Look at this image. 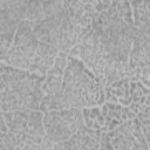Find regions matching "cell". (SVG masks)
<instances>
[{"mask_svg": "<svg viewBox=\"0 0 150 150\" xmlns=\"http://www.w3.org/2000/svg\"><path fill=\"white\" fill-rule=\"evenodd\" d=\"M38 40V38L35 36L33 28L30 26V21L29 20H20L16 32H15V36H14V42L13 45L15 46H25L32 41Z\"/></svg>", "mask_w": 150, "mask_h": 150, "instance_id": "cell-1", "label": "cell"}, {"mask_svg": "<svg viewBox=\"0 0 150 150\" xmlns=\"http://www.w3.org/2000/svg\"><path fill=\"white\" fill-rule=\"evenodd\" d=\"M43 115L45 112L40 109L30 110L28 117V132L35 136L45 137L46 136V128L43 124Z\"/></svg>", "mask_w": 150, "mask_h": 150, "instance_id": "cell-2", "label": "cell"}, {"mask_svg": "<svg viewBox=\"0 0 150 150\" xmlns=\"http://www.w3.org/2000/svg\"><path fill=\"white\" fill-rule=\"evenodd\" d=\"M39 50H40V55H41L45 64L48 67V69H50L54 66L56 55L59 54L60 49L49 42L40 41L39 42Z\"/></svg>", "mask_w": 150, "mask_h": 150, "instance_id": "cell-3", "label": "cell"}, {"mask_svg": "<svg viewBox=\"0 0 150 150\" xmlns=\"http://www.w3.org/2000/svg\"><path fill=\"white\" fill-rule=\"evenodd\" d=\"M62 84H63L62 75H55L52 73H47L46 80L42 84V90L45 91V94L54 95L62 89Z\"/></svg>", "mask_w": 150, "mask_h": 150, "instance_id": "cell-4", "label": "cell"}, {"mask_svg": "<svg viewBox=\"0 0 150 150\" xmlns=\"http://www.w3.org/2000/svg\"><path fill=\"white\" fill-rule=\"evenodd\" d=\"M43 11L41 0H29L27 2V20L38 21L43 19Z\"/></svg>", "mask_w": 150, "mask_h": 150, "instance_id": "cell-5", "label": "cell"}, {"mask_svg": "<svg viewBox=\"0 0 150 150\" xmlns=\"http://www.w3.org/2000/svg\"><path fill=\"white\" fill-rule=\"evenodd\" d=\"M30 26L33 28V32L39 41L49 42V30L43 21V19L38 21H30Z\"/></svg>", "mask_w": 150, "mask_h": 150, "instance_id": "cell-6", "label": "cell"}, {"mask_svg": "<svg viewBox=\"0 0 150 150\" xmlns=\"http://www.w3.org/2000/svg\"><path fill=\"white\" fill-rule=\"evenodd\" d=\"M109 136H110V142L114 149H130L124 134H122L117 128L115 130L109 131Z\"/></svg>", "mask_w": 150, "mask_h": 150, "instance_id": "cell-7", "label": "cell"}, {"mask_svg": "<svg viewBox=\"0 0 150 150\" xmlns=\"http://www.w3.org/2000/svg\"><path fill=\"white\" fill-rule=\"evenodd\" d=\"M40 102L41 101L33 93H30L29 95H27V96L23 97V107H25V109L27 111L40 109Z\"/></svg>", "mask_w": 150, "mask_h": 150, "instance_id": "cell-8", "label": "cell"}, {"mask_svg": "<svg viewBox=\"0 0 150 150\" xmlns=\"http://www.w3.org/2000/svg\"><path fill=\"white\" fill-rule=\"evenodd\" d=\"M67 66H68V53L60 50L59 54L56 55V59H55V62H54L53 67L63 73L64 69L67 68Z\"/></svg>", "mask_w": 150, "mask_h": 150, "instance_id": "cell-9", "label": "cell"}, {"mask_svg": "<svg viewBox=\"0 0 150 150\" xmlns=\"http://www.w3.org/2000/svg\"><path fill=\"white\" fill-rule=\"evenodd\" d=\"M62 27L61 26H57L53 29L49 30V43L54 45L55 47H60V43H61V39H62Z\"/></svg>", "mask_w": 150, "mask_h": 150, "instance_id": "cell-10", "label": "cell"}, {"mask_svg": "<svg viewBox=\"0 0 150 150\" xmlns=\"http://www.w3.org/2000/svg\"><path fill=\"white\" fill-rule=\"evenodd\" d=\"M40 110L43 112H48L54 110V95L46 94L40 102Z\"/></svg>", "mask_w": 150, "mask_h": 150, "instance_id": "cell-11", "label": "cell"}, {"mask_svg": "<svg viewBox=\"0 0 150 150\" xmlns=\"http://www.w3.org/2000/svg\"><path fill=\"white\" fill-rule=\"evenodd\" d=\"M41 4H42V11H43V15L45 18H48V16H52L54 15V2L53 0H41Z\"/></svg>", "mask_w": 150, "mask_h": 150, "instance_id": "cell-12", "label": "cell"}, {"mask_svg": "<svg viewBox=\"0 0 150 150\" xmlns=\"http://www.w3.org/2000/svg\"><path fill=\"white\" fill-rule=\"evenodd\" d=\"M100 148L101 149H114L112 148V144L110 142L109 131L101 132V136H100Z\"/></svg>", "mask_w": 150, "mask_h": 150, "instance_id": "cell-13", "label": "cell"}, {"mask_svg": "<svg viewBox=\"0 0 150 150\" xmlns=\"http://www.w3.org/2000/svg\"><path fill=\"white\" fill-rule=\"evenodd\" d=\"M135 118V112L132 111L131 108L127 107V105H122V109H121V121H129V120H132Z\"/></svg>", "mask_w": 150, "mask_h": 150, "instance_id": "cell-14", "label": "cell"}, {"mask_svg": "<svg viewBox=\"0 0 150 150\" xmlns=\"http://www.w3.org/2000/svg\"><path fill=\"white\" fill-rule=\"evenodd\" d=\"M80 54H81V43H77L75 46H73L68 53V55L74 56V57H79L80 59Z\"/></svg>", "mask_w": 150, "mask_h": 150, "instance_id": "cell-15", "label": "cell"}, {"mask_svg": "<svg viewBox=\"0 0 150 150\" xmlns=\"http://www.w3.org/2000/svg\"><path fill=\"white\" fill-rule=\"evenodd\" d=\"M75 1H77V0H63V2H64V6L67 7V8H69Z\"/></svg>", "mask_w": 150, "mask_h": 150, "instance_id": "cell-16", "label": "cell"}, {"mask_svg": "<svg viewBox=\"0 0 150 150\" xmlns=\"http://www.w3.org/2000/svg\"><path fill=\"white\" fill-rule=\"evenodd\" d=\"M82 4H94L96 5V0H80Z\"/></svg>", "mask_w": 150, "mask_h": 150, "instance_id": "cell-17", "label": "cell"}, {"mask_svg": "<svg viewBox=\"0 0 150 150\" xmlns=\"http://www.w3.org/2000/svg\"><path fill=\"white\" fill-rule=\"evenodd\" d=\"M129 1H130V2H131V1H132V0H129Z\"/></svg>", "mask_w": 150, "mask_h": 150, "instance_id": "cell-18", "label": "cell"}]
</instances>
